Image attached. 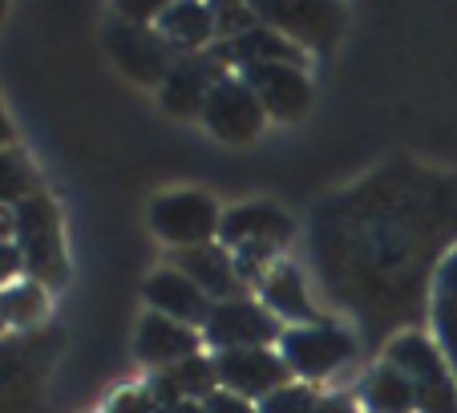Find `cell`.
I'll use <instances>...</instances> for the list:
<instances>
[{
  "mask_svg": "<svg viewBox=\"0 0 457 413\" xmlns=\"http://www.w3.org/2000/svg\"><path fill=\"white\" fill-rule=\"evenodd\" d=\"M17 280H25V256H21L17 240H12V243H0V292L12 288Z\"/></svg>",
  "mask_w": 457,
  "mask_h": 413,
  "instance_id": "cell-25",
  "label": "cell"
},
{
  "mask_svg": "<svg viewBox=\"0 0 457 413\" xmlns=\"http://www.w3.org/2000/svg\"><path fill=\"white\" fill-rule=\"evenodd\" d=\"M158 413H203V401H179V405H162Z\"/></svg>",
  "mask_w": 457,
  "mask_h": 413,
  "instance_id": "cell-30",
  "label": "cell"
},
{
  "mask_svg": "<svg viewBox=\"0 0 457 413\" xmlns=\"http://www.w3.org/2000/svg\"><path fill=\"white\" fill-rule=\"evenodd\" d=\"M17 240V206H0V243Z\"/></svg>",
  "mask_w": 457,
  "mask_h": 413,
  "instance_id": "cell-28",
  "label": "cell"
},
{
  "mask_svg": "<svg viewBox=\"0 0 457 413\" xmlns=\"http://www.w3.org/2000/svg\"><path fill=\"white\" fill-rule=\"evenodd\" d=\"M215 377H219V389L243 397V401H263L276 389L292 385V369L284 365L279 349H231V353H215Z\"/></svg>",
  "mask_w": 457,
  "mask_h": 413,
  "instance_id": "cell-6",
  "label": "cell"
},
{
  "mask_svg": "<svg viewBox=\"0 0 457 413\" xmlns=\"http://www.w3.org/2000/svg\"><path fill=\"white\" fill-rule=\"evenodd\" d=\"M223 61L219 53H195V57H182L170 65L166 81L158 86V102L166 114L174 118H203V105H207L211 89L223 81Z\"/></svg>",
  "mask_w": 457,
  "mask_h": 413,
  "instance_id": "cell-9",
  "label": "cell"
},
{
  "mask_svg": "<svg viewBox=\"0 0 457 413\" xmlns=\"http://www.w3.org/2000/svg\"><path fill=\"white\" fill-rule=\"evenodd\" d=\"M292 232H295L292 215L276 203H239L231 211H223V223H219V240H223L227 251L251 248V243L284 248L292 240Z\"/></svg>",
  "mask_w": 457,
  "mask_h": 413,
  "instance_id": "cell-12",
  "label": "cell"
},
{
  "mask_svg": "<svg viewBox=\"0 0 457 413\" xmlns=\"http://www.w3.org/2000/svg\"><path fill=\"white\" fill-rule=\"evenodd\" d=\"M105 413H158V401L150 389L134 385V389H118L110 397V405H105Z\"/></svg>",
  "mask_w": 457,
  "mask_h": 413,
  "instance_id": "cell-24",
  "label": "cell"
},
{
  "mask_svg": "<svg viewBox=\"0 0 457 413\" xmlns=\"http://www.w3.org/2000/svg\"><path fill=\"white\" fill-rule=\"evenodd\" d=\"M219 223H223V211L207 190H170L150 203V232L174 251L215 243Z\"/></svg>",
  "mask_w": 457,
  "mask_h": 413,
  "instance_id": "cell-3",
  "label": "cell"
},
{
  "mask_svg": "<svg viewBox=\"0 0 457 413\" xmlns=\"http://www.w3.org/2000/svg\"><path fill=\"white\" fill-rule=\"evenodd\" d=\"M203 122H207V130L219 142H227V147H247V142L259 138V130L268 126V114H263V105L251 94L247 81L223 78L211 89L207 105H203Z\"/></svg>",
  "mask_w": 457,
  "mask_h": 413,
  "instance_id": "cell-7",
  "label": "cell"
},
{
  "mask_svg": "<svg viewBox=\"0 0 457 413\" xmlns=\"http://www.w3.org/2000/svg\"><path fill=\"white\" fill-rule=\"evenodd\" d=\"M0 304H4V320H9V328H33L45 320V312H49V288H41L37 280H17L12 288H4L0 292Z\"/></svg>",
  "mask_w": 457,
  "mask_h": 413,
  "instance_id": "cell-21",
  "label": "cell"
},
{
  "mask_svg": "<svg viewBox=\"0 0 457 413\" xmlns=\"http://www.w3.org/2000/svg\"><path fill=\"white\" fill-rule=\"evenodd\" d=\"M259 296H263V308L279 320H292L295 324H316V308H312V296L303 288L300 267L292 264H276L263 280H259Z\"/></svg>",
  "mask_w": 457,
  "mask_h": 413,
  "instance_id": "cell-15",
  "label": "cell"
},
{
  "mask_svg": "<svg viewBox=\"0 0 457 413\" xmlns=\"http://www.w3.org/2000/svg\"><path fill=\"white\" fill-rule=\"evenodd\" d=\"M174 267H179V272H187L215 304L247 296V284H243L239 267H235V256L223 248V243H203V248L174 251Z\"/></svg>",
  "mask_w": 457,
  "mask_h": 413,
  "instance_id": "cell-14",
  "label": "cell"
},
{
  "mask_svg": "<svg viewBox=\"0 0 457 413\" xmlns=\"http://www.w3.org/2000/svg\"><path fill=\"white\" fill-rule=\"evenodd\" d=\"M255 409L259 413H312L316 409V393L308 385H284L271 397H263Z\"/></svg>",
  "mask_w": 457,
  "mask_h": 413,
  "instance_id": "cell-23",
  "label": "cell"
},
{
  "mask_svg": "<svg viewBox=\"0 0 457 413\" xmlns=\"http://www.w3.org/2000/svg\"><path fill=\"white\" fill-rule=\"evenodd\" d=\"M4 328H9V320H4V304H0V333H4Z\"/></svg>",
  "mask_w": 457,
  "mask_h": 413,
  "instance_id": "cell-31",
  "label": "cell"
},
{
  "mask_svg": "<svg viewBox=\"0 0 457 413\" xmlns=\"http://www.w3.org/2000/svg\"><path fill=\"white\" fill-rule=\"evenodd\" d=\"M154 29L162 33V41L170 45V49H182V53H190V57L199 49H207V41L219 33L211 4H166V9L158 13Z\"/></svg>",
  "mask_w": 457,
  "mask_h": 413,
  "instance_id": "cell-16",
  "label": "cell"
},
{
  "mask_svg": "<svg viewBox=\"0 0 457 413\" xmlns=\"http://www.w3.org/2000/svg\"><path fill=\"white\" fill-rule=\"evenodd\" d=\"M239 78L259 97L263 114L279 122H300L312 105V86L303 65H284V61H263V65L239 69Z\"/></svg>",
  "mask_w": 457,
  "mask_h": 413,
  "instance_id": "cell-8",
  "label": "cell"
},
{
  "mask_svg": "<svg viewBox=\"0 0 457 413\" xmlns=\"http://www.w3.org/2000/svg\"><path fill=\"white\" fill-rule=\"evenodd\" d=\"M361 409L364 413H417L413 385L401 369H393L388 361H380L377 369L364 373L361 381Z\"/></svg>",
  "mask_w": 457,
  "mask_h": 413,
  "instance_id": "cell-19",
  "label": "cell"
},
{
  "mask_svg": "<svg viewBox=\"0 0 457 413\" xmlns=\"http://www.w3.org/2000/svg\"><path fill=\"white\" fill-rule=\"evenodd\" d=\"M385 361L413 385L417 413H457V377L433 336L405 333L385 349Z\"/></svg>",
  "mask_w": 457,
  "mask_h": 413,
  "instance_id": "cell-2",
  "label": "cell"
},
{
  "mask_svg": "<svg viewBox=\"0 0 457 413\" xmlns=\"http://www.w3.org/2000/svg\"><path fill=\"white\" fill-rule=\"evenodd\" d=\"M12 138H17V134H12V122H9V114L0 110V150H4V147H12Z\"/></svg>",
  "mask_w": 457,
  "mask_h": 413,
  "instance_id": "cell-29",
  "label": "cell"
},
{
  "mask_svg": "<svg viewBox=\"0 0 457 413\" xmlns=\"http://www.w3.org/2000/svg\"><path fill=\"white\" fill-rule=\"evenodd\" d=\"M142 296H146L150 312L199 328V333L211 320V312H215V300H211L187 272H179V267H158L146 284H142Z\"/></svg>",
  "mask_w": 457,
  "mask_h": 413,
  "instance_id": "cell-10",
  "label": "cell"
},
{
  "mask_svg": "<svg viewBox=\"0 0 457 413\" xmlns=\"http://www.w3.org/2000/svg\"><path fill=\"white\" fill-rule=\"evenodd\" d=\"M433 324H437V349L445 353L449 369L457 377V248L437 267L433 284Z\"/></svg>",
  "mask_w": 457,
  "mask_h": 413,
  "instance_id": "cell-20",
  "label": "cell"
},
{
  "mask_svg": "<svg viewBox=\"0 0 457 413\" xmlns=\"http://www.w3.org/2000/svg\"><path fill=\"white\" fill-rule=\"evenodd\" d=\"M199 328L190 324H179V320L170 316H158V312H146L138 324V341H134V349H138V361L150 365V369H174V365L190 361V357H199Z\"/></svg>",
  "mask_w": 457,
  "mask_h": 413,
  "instance_id": "cell-13",
  "label": "cell"
},
{
  "mask_svg": "<svg viewBox=\"0 0 457 413\" xmlns=\"http://www.w3.org/2000/svg\"><path fill=\"white\" fill-rule=\"evenodd\" d=\"M255 17L279 29L295 45L320 41V37H328V25H337V9H324V4H255Z\"/></svg>",
  "mask_w": 457,
  "mask_h": 413,
  "instance_id": "cell-18",
  "label": "cell"
},
{
  "mask_svg": "<svg viewBox=\"0 0 457 413\" xmlns=\"http://www.w3.org/2000/svg\"><path fill=\"white\" fill-rule=\"evenodd\" d=\"M110 53L118 57V65L126 69L134 81L142 86H162L166 73H170V45L162 41L158 29H146V25H121L110 29Z\"/></svg>",
  "mask_w": 457,
  "mask_h": 413,
  "instance_id": "cell-11",
  "label": "cell"
},
{
  "mask_svg": "<svg viewBox=\"0 0 457 413\" xmlns=\"http://www.w3.org/2000/svg\"><path fill=\"white\" fill-rule=\"evenodd\" d=\"M203 413H259L251 401H243V397L227 393V389H215V393L203 401Z\"/></svg>",
  "mask_w": 457,
  "mask_h": 413,
  "instance_id": "cell-26",
  "label": "cell"
},
{
  "mask_svg": "<svg viewBox=\"0 0 457 413\" xmlns=\"http://www.w3.org/2000/svg\"><path fill=\"white\" fill-rule=\"evenodd\" d=\"M279 357H284V365L292 369V377L324 381L353 361L356 341L340 324H332V320H316V324L284 328V336H279Z\"/></svg>",
  "mask_w": 457,
  "mask_h": 413,
  "instance_id": "cell-4",
  "label": "cell"
},
{
  "mask_svg": "<svg viewBox=\"0 0 457 413\" xmlns=\"http://www.w3.org/2000/svg\"><path fill=\"white\" fill-rule=\"evenodd\" d=\"M312 413H356V401L345 393H328V397H316V409Z\"/></svg>",
  "mask_w": 457,
  "mask_h": 413,
  "instance_id": "cell-27",
  "label": "cell"
},
{
  "mask_svg": "<svg viewBox=\"0 0 457 413\" xmlns=\"http://www.w3.org/2000/svg\"><path fill=\"white\" fill-rule=\"evenodd\" d=\"M17 248L25 256V275L41 288H61L70 264H65V235H61V211L45 190L17 203Z\"/></svg>",
  "mask_w": 457,
  "mask_h": 413,
  "instance_id": "cell-1",
  "label": "cell"
},
{
  "mask_svg": "<svg viewBox=\"0 0 457 413\" xmlns=\"http://www.w3.org/2000/svg\"><path fill=\"white\" fill-rule=\"evenodd\" d=\"M37 195V171L17 147L0 150V206H17Z\"/></svg>",
  "mask_w": 457,
  "mask_h": 413,
  "instance_id": "cell-22",
  "label": "cell"
},
{
  "mask_svg": "<svg viewBox=\"0 0 457 413\" xmlns=\"http://www.w3.org/2000/svg\"><path fill=\"white\" fill-rule=\"evenodd\" d=\"M219 377H215V361H207V357H190V361L174 365V369H162L154 377V385H150V393H154L158 409L162 405H179V401H207L211 393H215Z\"/></svg>",
  "mask_w": 457,
  "mask_h": 413,
  "instance_id": "cell-17",
  "label": "cell"
},
{
  "mask_svg": "<svg viewBox=\"0 0 457 413\" xmlns=\"http://www.w3.org/2000/svg\"><path fill=\"white\" fill-rule=\"evenodd\" d=\"M0 21H4V4H0Z\"/></svg>",
  "mask_w": 457,
  "mask_h": 413,
  "instance_id": "cell-32",
  "label": "cell"
},
{
  "mask_svg": "<svg viewBox=\"0 0 457 413\" xmlns=\"http://www.w3.org/2000/svg\"><path fill=\"white\" fill-rule=\"evenodd\" d=\"M203 336H207V344L215 353H231V349H271V344H279V336H284V324L259 300L239 296V300L215 304L211 320L203 324Z\"/></svg>",
  "mask_w": 457,
  "mask_h": 413,
  "instance_id": "cell-5",
  "label": "cell"
}]
</instances>
